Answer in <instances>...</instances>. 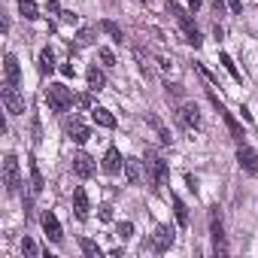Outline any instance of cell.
Here are the masks:
<instances>
[{
    "mask_svg": "<svg viewBox=\"0 0 258 258\" xmlns=\"http://www.w3.org/2000/svg\"><path fill=\"white\" fill-rule=\"evenodd\" d=\"M97 58H100V64H103V67H115V55H112L106 46H103V49H97Z\"/></svg>",
    "mask_w": 258,
    "mask_h": 258,
    "instance_id": "obj_29",
    "label": "cell"
},
{
    "mask_svg": "<svg viewBox=\"0 0 258 258\" xmlns=\"http://www.w3.org/2000/svg\"><path fill=\"white\" fill-rule=\"evenodd\" d=\"M61 19H64V22H67V25H73V22H76V19H79V16H76V13H61Z\"/></svg>",
    "mask_w": 258,
    "mask_h": 258,
    "instance_id": "obj_40",
    "label": "cell"
},
{
    "mask_svg": "<svg viewBox=\"0 0 258 258\" xmlns=\"http://www.w3.org/2000/svg\"><path fill=\"white\" fill-rule=\"evenodd\" d=\"M0 97H4V106L10 115H22L25 112V97L19 94L16 85H4V91H0Z\"/></svg>",
    "mask_w": 258,
    "mask_h": 258,
    "instance_id": "obj_7",
    "label": "cell"
},
{
    "mask_svg": "<svg viewBox=\"0 0 258 258\" xmlns=\"http://www.w3.org/2000/svg\"><path fill=\"white\" fill-rule=\"evenodd\" d=\"M210 237H213V252L216 255H228V243H225V228H222L219 207H210Z\"/></svg>",
    "mask_w": 258,
    "mask_h": 258,
    "instance_id": "obj_6",
    "label": "cell"
},
{
    "mask_svg": "<svg viewBox=\"0 0 258 258\" xmlns=\"http://www.w3.org/2000/svg\"><path fill=\"white\" fill-rule=\"evenodd\" d=\"M134 58H137V61H140V67H143V73H146V76H149V55H146V52H143V49H140V46H137V49H134Z\"/></svg>",
    "mask_w": 258,
    "mask_h": 258,
    "instance_id": "obj_31",
    "label": "cell"
},
{
    "mask_svg": "<svg viewBox=\"0 0 258 258\" xmlns=\"http://www.w3.org/2000/svg\"><path fill=\"white\" fill-rule=\"evenodd\" d=\"M167 94H173V97H182V85H179V82H173V85L167 82Z\"/></svg>",
    "mask_w": 258,
    "mask_h": 258,
    "instance_id": "obj_36",
    "label": "cell"
},
{
    "mask_svg": "<svg viewBox=\"0 0 258 258\" xmlns=\"http://www.w3.org/2000/svg\"><path fill=\"white\" fill-rule=\"evenodd\" d=\"M146 173L152 179V188H164L167 179H170V167L167 161H161L158 155H146Z\"/></svg>",
    "mask_w": 258,
    "mask_h": 258,
    "instance_id": "obj_5",
    "label": "cell"
},
{
    "mask_svg": "<svg viewBox=\"0 0 258 258\" xmlns=\"http://www.w3.org/2000/svg\"><path fill=\"white\" fill-rule=\"evenodd\" d=\"M188 10H191V13H198V10H201V0H188Z\"/></svg>",
    "mask_w": 258,
    "mask_h": 258,
    "instance_id": "obj_43",
    "label": "cell"
},
{
    "mask_svg": "<svg viewBox=\"0 0 258 258\" xmlns=\"http://www.w3.org/2000/svg\"><path fill=\"white\" fill-rule=\"evenodd\" d=\"M73 97H76V94H73L67 85H61V82H55V85L46 88V103H49L52 112H67V109L73 106Z\"/></svg>",
    "mask_w": 258,
    "mask_h": 258,
    "instance_id": "obj_2",
    "label": "cell"
},
{
    "mask_svg": "<svg viewBox=\"0 0 258 258\" xmlns=\"http://www.w3.org/2000/svg\"><path fill=\"white\" fill-rule=\"evenodd\" d=\"M210 7H213L216 16H222V13H225V0H210Z\"/></svg>",
    "mask_w": 258,
    "mask_h": 258,
    "instance_id": "obj_37",
    "label": "cell"
},
{
    "mask_svg": "<svg viewBox=\"0 0 258 258\" xmlns=\"http://www.w3.org/2000/svg\"><path fill=\"white\" fill-rule=\"evenodd\" d=\"M167 13H170V16L179 22V28L185 31V43H188V46H195V49H201V43H204V40H201V31L195 28V22H191L188 10H182L179 4H173V0H167Z\"/></svg>",
    "mask_w": 258,
    "mask_h": 258,
    "instance_id": "obj_1",
    "label": "cell"
},
{
    "mask_svg": "<svg viewBox=\"0 0 258 258\" xmlns=\"http://www.w3.org/2000/svg\"><path fill=\"white\" fill-rule=\"evenodd\" d=\"M73 173H76L79 179H88V176L94 173V158H91L88 152H76V155H73Z\"/></svg>",
    "mask_w": 258,
    "mask_h": 258,
    "instance_id": "obj_12",
    "label": "cell"
},
{
    "mask_svg": "<svg viewBox=\"0 0 258 258\" xmlns=\"http://www.w3.org/2000/svg\"><path fill=\"white\" fill-rule=\"evenodd\" d=\"M124 179H127V185H137V182L143 179V164H140V158H124Z\"/></svg>",
    "mask_w": 258,
    "mask_h": 258,
    "instance_id": "obj_16",
    "label": "cell"
},
{
    "mask_svg": "<svg viewBox=\"0 0 258 258\" xmlns=\"http://www.w3.org/2000/svg\"><path fill=\"white\" fill-rule=\"evenodd\" d=\"M173 240H176V237H173V228H170V225H158L155 234H152V240H149V249H152V252H167V249L173 246Z\"/></svg>",
    "mask_w": 258,
    "mask_h": 258,
    "instance_id": "obj_8",
    "label": "cell"
},
{
    "mask_svg": "<svg viewBox=\"0 0 258 258\" xmlns=\"http://www.w3.org/2000/svg\"><path fill=\"white\" fill-rule=\"evenodd\" d=\"M4 76H7V85H19V79H22V67L13 52L4 55Z\"/></svg>",
    "mask_w": 258,
    "mask_h": 258,
    "instance_id": "obj_14",
    "label": "cell"
},
{
    "mask_svg": "<svg viewBox=\"0 0 258 258\" xmlns=\"http://www.w3.org/2000/svg\"><path fill=\"white\" fill-rule=\"evenodd\" d=\"M94 37H97V31H94V28H82V31L76 34V49L91 46V43H94Z\"/></svg>",
    "mask_w": 258,
    "mask_h": 258,
    "instance_id": "obj_25",
    "label": "cell"
},
{
    "mask_svg": "<svg viewBox=\"0 0 258 258\" xmlns=\"http://www.w3.org/2000/svg\"><path fill=\"white\" fill-rule=\"evenodd\" d=\"M4 185H7V195L10 198H16L22 191V170H19V158L13 152L4 158Z\"/></svg>",
    "mask_w": 258,
    "mask_h": 258,
    "instance_id": "obj_3",
    "label": "cell"
},
{
    "mask_svg": "<svg viewBox=\"0 0 258 258\" xmlns=\"http://www.w3.org/2000/svg\"><path fill=\"white\" fill-rule=\"evenodd\" d=\"M67 137H70L73 143H79V146H82V143H88V140H91V131L82 124V118H79V115H73V118L67 121Z\"/></svg>",
    "mask_w": 258,
    "mask_h": 258,
    "instance_id": "obj_10",
    "label": "cell"
},
{
    "mask_svg": "<svg viewBox=\"0 0 258 258\" xmlns=\"http://www.w3.org/2000/svg\"><path fill=\"white\" fill-rule=\"evenodd\" d=\"M140 4H143V0H140Z\"/></svg>",
    "mask_w": 258,
    "mask_h": 258,
    "instance_id": "obj_44",
    "label": "cell"
},
{
    "mask_svg": "<svg viewBox=\"0 0 258 258\" xmlns=\"http://www.w3.org/2000/svg\"><path fill=\"white\" fill-rule=\"evenodd\" d=\"M28 167H31V195H40V191H43V185H46V182H43V173H40V167H37V161H34V158H31V164H28Z\"/></svg>",
    "mask_w": 258,
    "mask_h": 258,
    "instance_id": "obj_21",
    "label": "cell"
},
{
    "mask_svg": "<svg viewBox=\"0 0 258 258\" xmlns=\"http://www.w3.org/2000/svg\"><path fill=\"white\" fill-rule=\"evenodd\" d=\"M185 182H188V188H191V191H195V188H198V179H195V176H191V173H188V176H185Z\"/></svg>",
    "mask_w": 258,
    "mask_h": 258,
    "instance_id": "obj_42",
    "label": "cell"
},
{
    "mask_svg": "<svg viewBox=\"0 0 258 258\" xmlns=\"http://www.w3.org/2000/svg\"><path fill=\"white\" fill-rule=\"evenodd\" d=\"M22 252H25L28 258H37V255H40V249H37V243H34L31 237H25V240H22Z\"/></svg>",
    "mask_w": 258,
    "mask_h": 258,
    "instance_id": "obj_30",
    "label": "cell"
},
{
    "mask_svg": "<svg viewBox=\"0 0 258 258\" xmlns=\"http://www.w3.org/2000/svg\"><path fill=\"white\" fill-rule=\"evenodd\" d=\"M100 31H103V34H109V37H112L115 43H124V31H121V28H118L115 22L103 19V22H100Z\"/></svg>",
    "mask_w": 258,
    "mask_h": 258,
    "instance_id": "obj_23",
    "label": "cell"
},
{
    "mask_svg": "<svg viewBox=\"0 0 258 258\" xmlns=\"http://www.w3.org/2000/svg\"><path fill=\"white\" fill-rule=\"evenodd\" d=\"M88 210H91V204H88V195H85V188H76L73 191V213H76V219H88Z\"/></svg>",
    "mask_w": 258,
    "mask_h": 258,
    "instance_id": "obj_17",
    "label": "cell"
},
{
    "mask_svg": "<svg viewBox=\"0 0 258 258\" xmlns=\"http://www.w3.org/2000/svg\"><path fill=\"white\" fill-rule=\"evenodd\" d=\"M52 70H55V55H52V49H43L40 52V73L49 76Z\"/></svg>",
    "mask_w": 258,
    "mask_h": 258,
    "instance_id": "obj_24",
    "label": "cell"
},
{
    "mask_svg": "<svg viewBox=\"0 0 258 258\" xmlns=\"http://www.w3.org/2000/svg\"><path fill=\"white\" fill-rule=\"evenodd\" d=\"M219 61H222V67H225V70H228V73L234 76V82H243V73H240V70H237V64L231 61V55H225V52H219Z\"/></svg>",
    "mask_w": 258,
    "mask_h": 258,
    "instance_id": "obj_26",
    "label": "cell"
},
{
    "mask_svg": "<svg viewBox=\"0 0 258 258\" xmlns=\"http://www.w3.org/2000/svg\"><path fill=\"white\" fill-rule=\"evenodd\" d=\"M61 73H64V76H67V79H70V76H73V73H76V70H73V64H61Z\"/></svg>",
    "mask_w": 258,
    "mask_h": 258,
    "instance_id": "obj_41",
    "label": "cell"
},
{
    "mask_svg": "<svg viewBox=\"0 0 258 258\" xmlns=\"http://www.w3.org/2000/svg\"><path fill=\"white\" fill-rule=\"evenodd\" d=\"M103 85H106V76H103V70H97V67H88V88H91V91H103Z\"/></svg>",
    "mask_w": 258,
    "mask_h": 258,
    "instance_id": "obj_20",
    "label": "cell"
},
{
    "mask_svg": "<svg viewBox=\"0 0 258 258\" xmlns=\"http://www.w3.org/2000/svg\"><path fill=\"white\" fill-rule=\"evenodd\" d=\"M79 249H82L88 258H100V255H103V249H100L94 240H88V237H82V240H79Z\"/></svg>",
    "mask_w": 258,
    "mask_h": 258,
    "instance_id": "obj_27",
    "label": "cell"
},
{
    "mask_svg": "<svg viewBox=\"0 0 258 258\" xmlns=\"http://www.w3.org/2000/svg\"><path fill=\"white\" fill-rule=\"evenodd\" d=\"M173 210H176V222L185 228V225H188V210H185V204H182L179 198H173Z\"/></svg>",
    "mask_w": 258,
    "mask_h": 258,
    "instance_id": "obj_28",
    "label": "cell"
},
{
    "mask_svg": "<svg viewBox=\"0 0 258 258\" xmlns=\"http://www.w3.org/2000/svg\"><path fill=\"white\" fill-rule=\"evenodd\" d=\"M121 164H124V161H121V152H118L115 146H109L106 155H103V173H106V176H115V173L121 170Z\"/></svg>",
    "mask_w": 258,
    "mask_h": 258,
    "instance_id": "obj_15",
    "label": "cell"
},
{
    "mask_svg": "<svg viewBox=\"0 0 258 258\" xmlns=\"http://www.w3.org/2000/svg\"><path fill=\"white\" fill-rule=\"evenodd\" d=\"M40 222H43V231H46V240H52V243H64V234H61V225H58V219H55V213H52V210H46Z\"/></svg>",
    "mask_w": 258,
    "mask_h": 258,
    "instance_id": "obj_11",
    "label": "cell"
},
{
    "mask_svg": "<svg viewBox=\"0 0 258 258\" xmlns=\"http://www.w3.org/2000/svg\"><path fill=\"white\" fill-rule=\"evenodd\" d=\"M91 118H94L97 127H115V115L109 109H103V106H94L91 109Z\"/></svg>",
    "mask_w": 258,
    "mask_h": 258,
    "instance_id": "obj_19",
    "label": "cell"
},
{
    "mask_svg": "<svg viewBox=\"0 0 258 258\" xmlns=\"http://www.w3.org/2000/svg\"><path fill=\"white\" fill-rule=\"evenodd\" d=\"M19 13H22L28 22H37V19H40V7L34 4V0H19Z\"/></svg>",
    "mask_w": 258,
    "mask_h": 258,
    "instance_id": "obj_22",
    "label": "cell"
},
{
    "mask_svg": "<svg viewBox=\"0 0 258 258\" xmlns=\"http://www.w3.org/2000/svg\"><path fill=\"white\" fill-rule=\"evenodd\" d=\"M176 115H179V121L188 127V131H198V127H201V112H198V106H195V103H182Z\"/></svg>",
    "mask_w": 258,
    "mask_h": 258,
    "instance_id": "obj_13",
    "label": "cell"
},
{
    "mask_svg": "<svg viewBox=\"0 0 258 258\" xmlns=\"http://www.w3.org/2000/svg\"><path fill=\"white\" fill-rule=\"evenodd\" d=\"M49 13L52 16H61V0H49Z\"/></svg>",
    "mask_w": 258,
    "mask_h": 258,
    "instance_id": "obj_38",
    "label": "cell"
},
{
    "mask_svg": "<svg viewBox=\"0 0 258 258\" xmlns=\"http://www.w3.org/2000/svg\"><path fill=\"white\" fill-rule=\"evenodd\" d=\"M118 237H121V240H131V237H134V225H131V222H121V225H118Z\"/></svg>",
    "mask_w": 258,
    "mask_h": 258,
    "instance_id": "obj_32",
    "label": "cell"
},
{
    "mask_svg": "<svg viewBox=\"0 0 258 258\" xmlns=\"http://www.w3.org/2000/svg\"><path fill=\"white\" fill-rule=\"evenodd\" d=\"M237 164L246 170V173H258V155H255V149H249L246 143H237Z\"/></svg>",
    "mask_w": 258,
    "mask_h": 258,
    "instance_id": "obj_9",
    "label": "cell"
},
{
    "mask_svg": "<svg viewBox=\"0 0 258 258\" xmlns=\"http://www.w3.org/2000/svg\"><path fill=\"white\" fill-rule=\"evenodd\" d=\"M73 103H76L79 109H88V112L94 109V106H91V97H88V94H76V97H73Z\"/></svg>",
    "mask_w": 258,
    "mask_h": 258,
    "instance_id": "obj_33",
    "label": "cell"
},
{
    "mask_svg": "<svg viewBox=\"0 0 258 258\" xmlns=\"http://www.w3.org/2000/svg\"><path fill=\"white\" fill-rule=\"evenodd\" d=\"M225 4L231 7V13H243V4H240V0H225Z\"/></svg>",
    "mask_w": 258,
    "mask_h": 258,
    "instance_id": "obj_39",
    "label": "cell"
},
{
    "mask_svg": "<svg viewBox=\"0 0 258 258\" xmlns=\"http://www.w3.org/2000/svg\"><path fill=\"white\" fill-rule=\"evenodd\" d=\"M210 103L216 106V112H219V115H222V121L228 124V131H231V140H234V143H243V137H246V134H243L240 121L234 118V112H231V109H228V106H225V103H222L216 94H213V91H210Z\"/></svg>",
    "mask_w": 258,
    "mask_h": 258,
    "instance_id": "obj_4",
    "label": "cell"
},
{
    "mask_svg": "<svg viewBox=\"0 0 258 258\" xmlns=\"http://www.w3.org/2000/svg\"><path fill=\"white\" fill-rule=\"evenodd\" d=\"M146 124H149V127H155V134L161 137V143H164V146H170V143H173L170 131H167V127H164V121H161V118H158L155 112H146Z\"/></svg>",
    "mask_w": 258,
    "mask_h": 258,
    "instance_id": "obj_18",
    "label": "cell"
},
{
    "mask_svg": "<svg viewBox=\"0 0 258 258\" xmlns=\"http://www.w3.org/2000/svg\"><path fill=\"white\" fill-rule=\"evenodd\" d=\"M97 216H100V222H112V207H109V204L97 207Z\"/></svg>",
    "mask_w": 258,
    "mask_h": 258,
    "instance_id": "obj_34",
    "label": "cell"
},
{
    "mask_svg": "<svg viewBox=\"0 0 258 258\" xmlns=\"http://www.w3.org/2000/svg\"><path fill=\"white\" fill-rule=\"evenodd\" d=\"M158 64L164 67V73H179V70H176V61H173V58H161Z\"/></svg>",
    "mask_w": 258,
    "mask_h": 258,
    "instance_id": "obj_35",
    "label": "cell"
}]
</instances>
